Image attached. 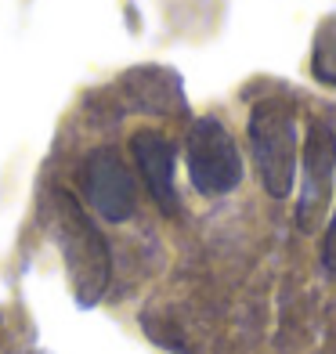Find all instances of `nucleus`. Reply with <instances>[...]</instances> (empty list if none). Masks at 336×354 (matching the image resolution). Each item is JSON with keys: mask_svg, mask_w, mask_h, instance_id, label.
Masks as SVG:
<instances>
[{"mask_svg": "<svg viewBox=\"0 0 336 354\" xmlns=\"http://www.w3.org/2000/svg\"><path fill=\"white\" fill-rule=\"evenodd\" d=\"M55 228H58V246H62V257H66L76 300L84 308H91V304L102 300L112 275L109 243L91 224L87 210L76 203L73 192H58L55 196Z\"/></svg>", "mask_w": 336, "mask_h": 354, "instance_id": "f257e3e1", "label": "nucleus"}, {"mask_svg": "<svg viewBox=\"0 0 336 354\" xmlns=\"http://www.w3.org/2000/svg\"><path fill=\"white\" fill-rule=\"evenodd\" d=\"M250 152L253 167H257L261 185L268 188V196L286 199L293 192L297 177V116L293 105L282 98H264L253 105L250 123Z\"/></svg>", "mask_w": 336, "mask_h": 354, "instance_id": "f03ea898", "label": "nucleus"}, {"mask_svg": "<svg viewBox=\"0 0 336 354\" xmlns=\"http://www.w3.org/2000/svg\"><path fill=\"white\" fill-rule=\"evenodd\" d=\"M185 163H188L192 188L199 196H228L243 181V156L235 149V138L214 116H203L192 123L185 141Z\"/></svg>", "mask_w": 336, "mask_h": 354, "instance_id": "7ed1b4c3", "label": "nucleus"}, {"mask_svg": "<svg viewBox=\"0 0 336 354\" xmlns=\"http://www.w3.org/2000/svg\"><path fill=\"white\" fill-rule=\"evenodd\" d=\"M80 192H84L91 210L112 224H123L138 214L134 174L112 145L91 149L84 156V163H80Z\"/></svg>", "mask_w": 336, "mask_h": 354, "instance_id": "20e7f679", "label": "nucleus"}, {"mask_svg": "<svg viewBox=\"0 0 336 354\" xmlns=\"http://www.w3.org/2000/svg\"><path fill=\"white\" fill-rule=\"evenodd\" d=\"M333 177H336V123L311 120L308 145H304V181L297 203L300 232H315L322 224L329 199H333Z\"/></svg>", "mask_w": 336, "mask_h": 354, "instance_id": "39448f33", "label": "nucleus"}, {"mask_svg": "<svg viewBox=\"0 0 336 354\" xmlns=\"http://www.w3.org/2000/svg\"><path fill=\"white\" fill-rule=\"evenodd\" d=\"M131 152H134L141 181H145L156 206L163 214H178L181 203H178V188H174V145H170V138L159 131H138L131 138Z\"/></svg>", "mask_w": 336, "mask_h": 354, "instance_id": "423d86ee", "label": "nucleus"}, {"mask_svg": "<svg viewBox=\"0 0 336 354\" xmlns=\"http://www.w3.org/2000/svg\"><path fill=\"white\" fill-rule=\"evenodd\" d=\"M127 94H131V105L138 112H181L185 98H181V80L167 73V69H134L123 80Z\"/></svg>", "mask_w": 336, "mask_h": 354, "instance_id": "0eeeda50", "label": "nucleus"}, {"mask_svg": "<svg viewBox=\"0 0 336 354\" xmlns=\"http://www.w3.org/2000/svg\"><path fill=\"white\" fill-rule=\"evenodd\" d=\"M311 73L322 84L336 87V15L322 22V29L315 33V51H311Z\"/></svg>", "mask_w": 336, "mask_h": 354, "instance_id": "6e6552de", "label": "nucleus"}, {"mask_svg": "<svg viewBox=\"0 0 336 354\" xmlns=\"http://www.w3.org/2000/svg\"><path fill=\"white\" fill-rule=\"evenodd\" d=\"M322 268L336 271V210L329 217V228H326V243H322Z\"/></svg>", "mask_w": 336, "mask_h": 354, "instance_id": "1a4fd4ad", "label": "nucleus"}]
</instances>
